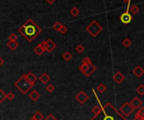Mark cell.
Here are the masks:
<instances>
[{
  "instance_id": "obj_1",
  "label": "cell",
  "mask_w": 144,
  "mask_h": 120,
  "mask_svg": "<svg viewBox=\"0 0 144 120\" xmlns=\"http://www.w3.org/2000/svg\"><path fill=\"white\" fill-rule=\"evenodd\" d=\"M19 33L28 42H32L42 32V29L32 19H28L18 29Z\"/></svg>"
},
{
  "instance_id": "obj_2",
  "label": "cell",
  "mask_w": 144,
  "mask_h": 120,
  "mask_svg": "<svg viewBox=\"0 0 144 120\" xmlns=\"http://www.w3.org/2000/svg\"><path fill=\"white\" fill-rule=\"evenodd\" d=\"M91 120H126V118L117 111L111 103L107 102L105 106L101 107L100 112L95 114Z\"/></svg>"
},
{
  "instance_id": "obj_3",
  "label": "cell",
  "mask_w": 144,
  "mask_h": 120,
  "mask_svg": "<svg viewBox=\"0 0 144 120\" xmlns=\"http://www.w3.org/2000/svg\"><path fill=\"white\" fill-rule=\"evenodd\" d=\"M14 86L18 88L19 91L22 92L23 94H26L29 90L33 87V84H31L29 81H27V79L25 78V76L23 75L17 80L14 82Z\"/></svg>"
},
{
  "instance_id": "obj_4",
  "label": "cell",
  "mask_w": 144,
  "mask_h": 120,
  "mask_svg": "<svg viewBox=\"0 0 144 120\" xmlns=\"http://www.w3.org/2000/svg\"><path fill=\"white\" fill-rule=\"evenodd\" d=\"M102 30H103V27L101 26L96 20H93L86 27V31L93 37H97V35Z\"/></svg>"
},
{
  "instance_id": "obj_5",
  "label": "cell",
  "mask_w": 144,
  "mask_h": 120,
  "mask_svg": "<svg viewBox=\"0 0 144 120\" xmlns=\"http://www.w3.org/2000/svg\"><path fill=\"white\" fill-rule=\"evenodd\" d=\"M133 111H134V108L132 107V105L130 104V102H125L120 108L121 113L126 118L130 116V115L133 113Z\"/></svg>"
},
{
  "instance_id": "obj_6",
  "label": "cell",
  "mask_w": 144,
  "mask_h": 120,
  "mask_svg": "<svg viewBox=\"0 0 144 120\" xmlns=\"http://www.w3.org/2000/svg\"><path fill=\"white\" fill-rule=\"evenodd\" d=\"M75 99L77 100L80 104H83L88 101V96L86 94L85 92L83 91H80L77 95L75 96Z\"/></svg>"
},
{
  "instance_id": "obj_7",
  "label": "cell",
  "mask_w": 144,
  "mask_h": 120,
  "mask_svg": "<svg viewBox=\"0 0 144 120\" xmlns=\"http://www.w3.org/2000/svg\"><path fill=\"white\" fill-rule=\"evenodd\" d=\"M120 19L123 24H127L131 23V21L132 20V16L129 14V12L126 11L120 16Z\"/></svg>"
},
{
  "instance_id": "obj_8",
  "label": "cell",
  "mask_w": 144,
  "mask_h": 120,
  "mask_svg": "<svg viewBox=\"0 0 144 120\" xmlns=\"http://www.w3.org/2000/svg\"><path fill=\"white\" fill-rule=\"evenodd\" d=\"M130 104L132 105V107L134 109H138L142 105V101L141 98H139L137 97H135L131 101Z\"/></svg>"
},
{
  "instance_id": "obj_9",
  "label": "cell",
  "mask_w": 144,
  "mask_h": 120,
  "mask_svg": "<svg viewBox=\"0 0 144 120\" xmlns=\"http://www.w3.org/2000/svg\"><path fill=\"white\" fill-rule=\"evenodd\" d=\"M125 76L121 73V71H116V74L114 75V76H113V79H114V81H115V82L116 83H117V84H120V83H121L122 81H123L124 80H125Z\"/></svg>"
},
{
  "instance_id": "obj_10",
  "label": "cell",
  "mask_w": 144,
  "mask_h": 120,
  "mask_svg": "<svg viewBox=\"0 0 144 120\" xmlns=\"http://www.w3.org/2000/svg\"><path fill=\"white\" fill-rule=\"evenodd\" d=\"M132 73L137 76V77H141V76L144 74V70L141 66H137L136 67L132 70Z\"/></svg>"
},
{
  "instance_id": "obj_11",
  "label": "cell",
  "mask_w": 144,
  "mask_h": 120,
  "mask_svg": "<svg viewBox=\"0 0 144 120\" xmlns=\"http://www.w3.org/2000/svg\"><path fill=\"white\" fill-rule=\"evenodd\" d=\"M25 76V78L27 79V81H29L31 84H35L36 83V81H37V77L35 76V74L33 73V72H31V71H29V73H27V74H25L24 75Z\"/></svg>"
},
{
  "instance_id": "obj_12",
  "label": "cell",
  "mask_w": 144,
  "mask_h": 120,
  "mask_svg": "<svg viewBox=\"0 0 144 120\" xmlns=\"http://www.w3.org/2000/svg\"><path fill=\"white\" fill-rule=\"evenodd\" d=\"M46 45H47V48H46V51L47 52H52V51L56 48L57 47V45L55 44V43L51 40V39H48L46 40Z\"/></svg>"
},
{
  "instance_id": "obj_13",
  "label": "cell",
  "mask_w": 144,
  "mask_h": 120,
  "mask_svg": "<svg viewBox=\"0 0 144 120\" xmlns=\"http://www.w3.org/2000/svg\"><path fill=\"white\" fill-rule=\"evenodd\" d=\"M96 70V67L95 65H93V64H90V65L88 66V68H87V70L85 71V72H84V76H87V77H88V76H90L92 74H93V72H94Z\"/></svg>"
},
{
  "instance_id": "obj_14",
  "label": "cell",
  "mask_w": 144,
  "mask_h": 120,
  "mask_svg": "<svg viewBox=\"0 0 144 120\" xmlns=\"http://www.w3.org/2000/svg\"><path fill=\"white\" fill-rule=\"evenodd\" d=\"M41 95H40V93L38 92L36 90H33V91L29 94V99H31L33 102H36L38 99L40 98Z\"/></svg>"
},
{
  "instance_id": "obj_15",
  "label": "cell",
  "mask_w": 144,
  "mask_h": 120,
  "mask_svg": "<svg viewBox=\"0 0 144 120\" xmlns=\"http://www.w3.org/2000/svg\"><path fill=\"white\" fill-rule=\"evenodd\" d=\"M19 43L17 42V41H8V43H7V47L8 49H9L10 50H12V51H14V50H15L17 48L19 47Z\"/></svg>"
},
{
  "instance_id": "obj_16",
  "label": "cell",
  "mask_w": 144,
  "mask_h": 120,
  "mask_svg": "<svg viewBox=\"0 0 144 120\" xmlns=\"http://www.w3.org/2000/svg\"><path fill=\"white\" fill-rule=\"evenodd\" d=\"M50 80H51V77L46 73L41 74V76L39 77V81H41L42 84H45V85L47 84L49 81H50Z\"/></svg>"
},
{
  "instance_id": "obj_17",
  "label": "cell",
  "mask_w": 144,
  "mask_h": 120,
  "mask_svg": "<svg viewBox=\"0 0 144 120\" xmlns=\"http://www.w3.org/2000/svg\"><path fill=\"white\" fill-rule=\"evenodd\" d=\"M34 52H35L37 55H41L42 54H43L45 52V50H43V48L40 45V44L36 45L35 47V49H34Z\"/></svg>"
},
{
  "instance_id": "obj_18",
  "label": "cell",
  "mask_w": 144,
  "mask_h": 120,
  "mask_svg": "<svg viewBox=\"0 0 144 120\" xmlns=\"http://www.w3.org/2000/svg\"><path fill=\"white\" fill-rule=\"evenodd\" d=\"M135 117L140 118L141 120L144 119V108H139V109H137V112Z\"/></svg>"
},
{
  "instance_id": "obj_19",
  "label": "cell",
  "mask_w": 144,
  "mask_h": 120,
  "mask_svg": "<svg viewBox=\"0 0 144 120\" xmlns=\"http://www.w3.org/2000/svg\"><path fill=\"white\" fill-rule=\"evenodd\" d=\"M62 58H63L64 61H71V59L73 58V55H72L69 51H66V52L62 55Z\"/></svg>"
},
{
  "instance_id": "obj_20",
  "label": "cell",
  "mask_w": 144,
  "mask_h": 120,
  "mask_svg": "<svg viewBox=\"0 0 144 120\" xmlns=\"http://www.w3.org/2000/svg\"><path fill=\"white\" fill-rule=\"evenodd\" d=\"M70 14L73 15V17H77L79 14H80V11L77 7H73L70 9Z\"/></svg>"
},
{
  "instance_id": "obj_21",
  "label": "cell",
  "mask_w": 144,
  "mask_h": 120,
  "mask_svg": "<svg viewBox=\"0 0 144 120\" xmlns=\"http://www.w3.org/2000/svg\"><path fill=\"white\" fill-rule=\"evenodd\" d=\"M33 118H35L36 120H43L44 119V116L41 112H36L33 115Z\"/></svg>"
},
{
  "instance_id": "obj_22",
  "label": "cell",
  "mask_w": 144,
  "mask_h": 120,
  "mask_svg": "<svg viewBox=\"0 0 144 120\" xmlns=\"http://www.w3.org/2000/svg\"><path fill=\"white\" fill-rule=\"evenodd\" d=\"M107 87H105V85H104L103 83H100L98 85V87H97V90H98V92L100 93H104L105 91H106Z\"/></svg>"
},
{
  "instance_id": "obj_23",
  "label": "cell",
  "mask_w": 144,
  "mask_h": 120,
  "mask_svg": "<svg viewBox=\"0 0 144 120\" xmlns=\"http://www.w3.org/2000/svg\"><path fill=\"white\" fill-rule=\"evenodd\" d=\"M122 45H123V46L126 47V48H128V47H130L131 45H132V41H131V40L128 39V38H126V39L122 40Z\"/></svg>"
},
{
  "instance_id": "obj_24",
  "label": "cell",
  "mask_w": 144,
  "mask_h": 120,
  "mask_svg": "<svg viewBox=\"0 0 144 120\" xmlns=\"http://www.w3.org/2000/svg\"><path fill=\"white\" fill-rule=\"evenodd\" d=\"M137 92L139 94L140 96H143L144 95V85L143 84H141L139 87L136 89Z\"/></svg>"
},
{
  "instance_id": "obj_25",
  "label": "cell",
  "mask_w": 144,
  "mask_h": 120,
  "mask_svg": "<svg viewBox=\"0 0 144 120\" xmlns=\"http://www.w3.org/2000/svg\"><path fill=\"white\" fill-rule=\"evenodd\" d=\"M139 11H140V8H139L137 5H133L131 8V12H132L133 14H137Z\"/></svg>"
},
{
  "instance_id": "obj_26",
  "label": "cell",
  "mask_w": 144,
  "mask_h": 120,
  "mask_svg": "<svg viewBox=\"0 0 144 120\" xmlns=\"http://www.w3.org/2000/svg\"><path fill=\"white\" fill-rule=\"evenodd\" d=\"M62 24L61 23V22H59V21H57V22H56L54 24H53V26H52V28H53V29H55L56 31H58L59 29H60V28L62 27Z\"/></svg>"
},
{
  "instance_id": "obj_27",
  "label": "cell",
  "mask_w": 144,
  "mask_h": 120,
  "mask_svg": "<svg viewBox=\"0 0 144 120\" xmlns=\"http://www.w3.org/2000/svg\"><path fill=\"white\" fill-rule=\"evenodd\" d=\"M67 30H68V29H67V26H65V25H62V27L60 28V29L58 30V32H60L62 35H64V34H66L67 32Z\"/></svg>"
},
{
  "instance_id": "obj_28",
  "label": "cell",
  "mask_w": 144,
  "mask_h": 120,
  "mask_svg": "<svg viewBox=\"0 0 144 120\" xmlns=\"http://www.w3.org/2000/svg\"><path fill=\"white\" fill-rule=\"evenodd\" d=\"M5 99H6V93H4L3 91L0 90V103H2Z\"/></svg>"
},
{
  "instance_id": "obj_29",
  "label": "cell",
  "mask_w": 144,
  "mask_h": 120,
  "mask_svg": "<svg viewBox=\"0 0 144 120\" xmlns=\"http://www.w3.org/2000/svg\"><path fill=\"white\" fill-rule=\"evenodd\" d=\"M8 40L10 41H17V40H18V36H17L16 34L12 33L11 35L8 36Z\"/></svg>"
},
{
  "instance_id": "obj_30",
  "label": "cell",
  "mask_w": 144,
  "mask_h": 120,
  "mask_svg": "<svg viewBox=\"0 0 144 120\" xmlns=\"http://www.w3.org/2000/svg\"><path fill=\"white\" fill-rule=\"evenodd\" d=\"M101 107H102V106H95L94 108H93V109H92V112L94 113V114L99 113L100 112V110H101Z\"/></svg>"
},
{
  "instance_id": "obj_31",
  "label": "cell",
  "mask_w": 144,
  "mask_h": 120,
  "mask_svg": "<svg viewBox=\"0 0 144 120\" xmlns=\"http://www.w3.org/2000/svg\"><path fill=\"white\" fill-rule=\"evenodd\" d=\"M88 65H87V64H82L81 66H79V71L82 72V73H84L85 72V71L87 70V68H88Z\"/></svg>"
},
{
  "instance_id": "obj_32",
  "label": "cell",
  "mask_w": 144,
  "mask_h": 120,
  "mask_svg": "<svg viewBox=\"0 0 144 120\" xmlns=\"http://www.w3.org/2000/svg\"><path fill=\"white\" fill-rule=\"evenodd\" d=\"M83 50H84V47H83V45H81V44L78 45L77 47H76V51H77V52H78V53H82V52H83Z\"/></svg>"
},
{
  "instance_id": "obj_33",
  "label": "cell",
  "mask_w": 144,
  "mask_h": 120,
  "mask_svg": "<svg viewBox=\"0 0 144 120\" xmlns=\"http://www.w3.org/2000/svg\"><path fill=\"white\" fill-rule=\"evenodd\" d=\"M46 91H47L48 92H52L55 90V87L52 84H48L47 86H46Z\"/></svg>"
},
{
  "instance_id": "obj_34",
  "label": "cell",
  "mask_w": 144,
  "mask_h": 120,
  "mask_svg": "<svg viewBox=\"0 0 144 120\" xmlns=\"http://www.w3.org/2000/svg\"><path fill=\"white\" fill-rule=\"evenodd\" d=\"M82 62H83V64H87V65H90V64L92 63L90 58V57H88V56H85V57H84V58L83 59Z\"/></svg>"
},
{
  "instance_id": "obj_35",
  "label": "cell",
  "mask_w": 144,
  "mask_h": 120,
  "mask_svg": "<svg viewBox=\"0 0 144 120\" xmlns=\"http://www.w3.org/2000/svg\"><path fill=\"white\" fill-rule=\"evenodd\" d=\"M6 98H7V99L9 100V101L14 100V94L13 93V92L8 93V94H6Z\"/></svg>"
},
{
  "instance_id": "obj_36",
  "label": "cell",
  "mask_w": 144,
  "mask_h": 120,
  "mask_svg": "<svg viewBox=\"0 0 144 120\" xmlns=\"http://www.w3.org/2000/svg\"><path fill=\"white\" fill-rule=\"evenodd\" d=\"M40 45L43 48V50H45V51H46V48H47V45H46V41H42V42H41L40 43Z\"/></svg>"
},
{
  "instance_id": "obj_37",
  "label": "cell",
  "mask_w": 144,
  "mask_h": 120,
  "mask_svg": "<svg viewBox=\"0 0 144 120\" xmlns=\"http://www.w3.org/2000/svg\"><path fill=\"white\" fill-rule=\"evenodd\" d=\"M44 120H57L56 118H55L52 114H50V115H48L47 117H46Z\"/></svg>"
},
{
  "instance_id": "obj_38",
  "label": "cell",
  "mask_w": 144,
  "mask_h": 120,
  "mask_svg": "<svg viewBox=\"0 0 144 120\" xmlns=\"http://www.w3.org/2000/svg\"><path fill=\"white\" fill-rule=\"evenodd\" d=\"M46 1L47 2V3H48L49 4H53V3H54L55 2L57 1V0H46Z\"/></svg>"
},
{
  "instance_id": "obj_39",
  "label": "cell",
  "mask_w": 144,
  "mask_h": 120,
  "mask_svg": "<svg viewBox=\"0 0 144 120\" xmlns=\"http://www.w3.org/2000/svg\"><path fill=\"white\" fill-rule=\"evenodd\" d=\"M4 63V61H3V60L1 58V57H0V66H1L2 65H3V64Z\"/></svg>"
},
{
  "instance_id": "obj_40",
  "label": "cell",
  "mask_w": 144,
  "mask_h": 120,
  "mask_svg": "<svg viewBox=\"0 0 144 120\" xmlns=\"http://www.w3.org/2000/svg\"><path fill=\"white\" fill-rule=\"evenodd\" d=\"M122 2H124V3H130V0H121Z\"/></svg>"
},
{
  "instance_id": "obj_41",
  "label": "cell",
  "mask_w": 144,
  "mask_h": 120,
  "mask_svg": "<svg viewBox=\"0 0 144 120\" xmlns=\"http://www.w3.org/2000/svg\"><path fill=\"white\" fill-rule=\"evenodd\" d=\"M133 120H141L140 118H136V117H135V118L133 119ZM143 120V119H142Z\"/></svg>"
},
{
  "instance_id": "obj_42",
  "label": "cell",
  "mask_w": 144,
  "mask_h": 120,
  "mask_svg": "<svg viewBox=\"0 0 144 120\" xmlns=\"http://www.w3.org/2000/svg\"><path fill=\"white\" fill-rule=\"evenodd\" d=\"M29 120H36V119H35V118H31L29 119Z\"/></svg>"
},
{
  "instance_id": "obj_43",
  "label": "cell",
  "mask_w": 144,
  "mask_h": 120,
  "mask_svg": "<svg viewBox=\"0 0 144 120\" xmlns=\"http://www.w3.org/2000/svg\"><path fill=\"white\" fill-rule=\"evenodd\" d=\"M0 90H1V89H0Z\"/></svg>"
},
{
  "instance_id": "obj_44",
  "label": "cell",
  "mask_w": 144,
  "mask_h": 120,
  "mask_svg": "<svg viewBox=\"0 0 144 120\" xmlns=\"http://www.w3.org/2000/svg\"><path fill=\"white\" fill-rule=\"evenodd\" d=\"M143 120H144V119H143Z\"/></svg>"
}]
</instances>
